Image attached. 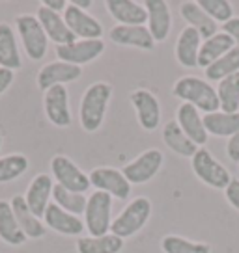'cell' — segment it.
<instances>
[{
	"label": "cell",
	"instance_id": "6da1fadb",
	"mask_svg": "<svg viewBox=\"0 0 239 253\" xmlns=\"http://www.w3.org/2000/svg\"><path fill=\"white\" fill-rule=\"evenodd\" d=\"M172 95L176 99H181V103L192 104L204 116L221 110L217 87L211 86L206 79H200L194 75H185L176 80L172 86Z\"/></svg>",
	"mask_w": 239,
	"mask_h": 253
},
{
	"label": "cell",
	"instance_id": "7a4b0ae2",
	"mask_svg": "<svg viewBox=\"0 0 239 253\" xmlns=\"http://www.w3.org/2000/svg\"><path fill=\"white\" fill-rule=\"evenodd\" d=\"M112 97V86L109 82H94L82 93L79 104V121L86 132H96L101 128Z\"/></svg>",
	"mask_w": 239,
	"mask_h": 253
},
{
	"label": "cell",
	"instance_id": "3957f363",
	"mask_svg": "<svg viewBox=\"0 0 239 253\" xmlns=\"http://www.w3.org/2000/svg\"><path fill=\"white\" fill-rule=\"evenodd\" d=\"M152 218V201L148 198H135L131 199L123 211L112 220L111 233L125 240L129 237H135L138 231L146 227V223Z\"/></svg>",
	"mask_w": 239,
	"mask_h": 253
},
{
	"label": "cell",
	"instance_id": "277c9868",
	"mask_svg": "<svg viewBox=\"0 0 239 253\" xmlns=\"http://www.w3.org/2000/svg\"><path fill=\"white\" fill-rule=\"evenodd\" d=\"M84 227L92 237H103L111 233L112 225V198L105 192L94 190L88 196L84 211Z\"/></svg>",
	"mask_w": 239,
	"mask_h": 253
},
{
	"label": "cell",
	"instance_id": "5b68a950",
	"mask_svg": "<svg viewBox=\"0 0 239 253\" xmlns=\"http://www.w3.org/2000/svg\"><path fill=\"white\" fill-rule=\"evenodd\" d=\"M192 173L198 177L206 186L215 190H224L232 181V173L224 168L206 147H200L191 158Z\"/></svg>",
	"mask_w": 239,
	"mask_h": 253
},
{
	"label": "cell",
	"instance_id": "8992f818",
	"mask_svg": "<svg viewBox=\"0 0 239 253\" xmlns=\"http://www.w3.org/2000/svg\"><path fill=\"white\" fill-rule=\"evenodd\" d=\"M15 26L19 32V38L23 41L24 52L28 54L30 60L38 62L43 60L47 54L49 47V38L43 26L40 24L38 17L30 15V13H23V15L15 17Z\"/></svg>",
	"mask_w": 239,
	"mask_h": 253
},
{
	"label": "cell",
	"instance_id": "52a82bcc",
	"mask_svg": "<svg viewBox=\"0 0 239 253\" xmlns=\"http://www.w3.org/2000/svg\"><path fill=\"white\" fill-rule=\"evenodd\" d=\"M51 171L58 186L69 190V192H77V194H84L90 190V177L84 173L71 158L64 157V155H56L51 160Z\"/></svg>",
	"mask_w": 239,
	"mask_h": 253
},
{
	"label": "cell",
	"instance_id": "ba28073f",
	"mask_svg": "<svg viewBox=\"0 0 239 253\" xmlns=\"http://www.w3.org/2000/svg\"><path fill=\"white\" fill-rule=\"evenodd\" d=\"M163 164H165L163 151L148 149L121 168V173L125 175V179L131 182V186L133 184H144V182H150L155 175L159 173Z\"/></svg>",
	"mask_w": 239,
	"mask_h": 253
},
{
	"label": "cell",
	"instance_id": "9c48e42d",
	"mask_svg": "<svg viewBox=\"0 0 239 253\" xmlns=\"http://www.w3.org/2000/svg\"><path fill=\"white\" fill-rule=\"evenodd\" d=\"M88 177H90V184L94 188L109 194L111 198L125 201L131 196L133 186L125 179V175L121 173V169H116V168H111V166H99V168H94Z\"/></svg>",
	"mask_w": 239,
	"mask_h": 253
},
{
	"label": "cell",
	"instance_id": "30bf717a",
	"mask_svg": "<svg viewBox=\"0 0 239 253\" xmlns=\"http://www.w3.org/2000/svg\"><path fill=\"white\" fill-rule=\"evenodd\" d=\"M129 103L135 108L138 125L142 126L144 130L153 132L155 128H159L161 103H159V99L155 97V93H152L150 89L138 87V89L129 93Z\"/></svg>",
	"mask_w": 239,
	"mask_h": 253
},
{
	"label": "cell",
	"instance_id": "8fae6325",
	"mask_svg": "<svg viewBox=\"0 0 239 253\" xmlns=\"http://www.w3.org/2000/svg\"><path fill=\"white\" fill-rule=\"evenodd\" d=\"M103 52V40H79L69 43V45H58L56 47V56H58L60 62L71 63V65H77V67L94 62Z\"/></svg>",
	"mask_w": 239,
	"mask_h": 253
},
{
	"label": "cell",
	"instance_id": "7c38bea8",
	"mask_svg": "<svg viewBox=\"0 0 239 253\" xmlns=\"http://www.w3.org/2000/svg\"><path fill=\"white\" fill-rule=\"evenodd\" d=\"M43 108L45 116L55 126H69L71 125V110H69V93L65 86H55L47 89L43 95Z\"/></svg>",
	"mask_w": 239,
	"mask_h": 253
},
{
	"label": "cell",
	"instance_id": "4fadbf2b",
	"mask_svg": "<svg viewBox=\"0 0 239 253\" xmlns=\"http://www.w3.org/2000/svg\"><path fill=\"white\" fill-rule=\"evenodd\" d=\"M82 77V69L77 67V65H71V63L65 62H51L47 65H43L38 73V87L45 93L47 89L55 86H64V84H69V82H75Z\"/></svg>",
	"mask_w": 239,
	"mask_h": 253
},
{
	"label": "cell",
	"instance_id": "5bb4252c",
	"mask_svg": "<svg viewBox=\"0 0 239 253\" xmlns=\"http://www.w3.org/2000/svg\"><path fill=\"white\" fill-rule=\"evenodd\" d=\"M67 28L71 30L75 38L80 40H101L103 36V24L97 21L94 15H90L88 11L75 8L73 4H69L65 11L62 13Z\"/></svg>",
	"mask_w": 239,
	"mask_h": 253
},
{
	"label": "cell",
	"instance_id": "9a60e30c",
	"mask_svg": "<svg viewBox=\"0 0 239 253\" xmlns=\"http://www.w3.org/2000/svg\"><path fill=\"white\" fill-rule=\"evenodd\" d=\"M43 223L49 229H53L58 235H65V237H79L86 229L84 220L80 216L65 212L56 203H49L47 211L43 214Z\"/></svg>",
	"mask_w": 239,
	"mask_h": 253
},
{
	"label": "cell",
	"instance_id": "2e32d148",
	"mask_svg": "<svg viewBox=\"0 0 239 253\" xmlns=\"http://www.w3.org/2000/svg\"><path fill=\"white\" fill-rule=\"evenodd\" d=\"M176 123L198 147L207 143L209 134L204 126V114L196 110L192 104L181 103L176 108Z\"/></svg>",
	"mask_w": 239,
	"mask_h": 253
},
{
	"label": "cell",
	"instance_id": "e0dca14e",
	"mask_svg": "<svg viewBox=\"0 0 239 253\" xmlns=\"http://www.w3.org/2000/svg\"><path fill=\"white\" fill-rule=\"evenodd\" d=\"M109 15L118 24L123 26H146L148 24V11L144 4L135 0H107L105 2Z\"/></svg>",
	"mask_w": 239,
	"mask_h": 253
},
{
	"label": "cell",
	"instance_id": "ac0fdd59",
	"mask_svg": "<svg viewBox=\"0 0 239 253\" xmlns=\"http://www.w3.org/2000/svg\"><path fill=\"white\" fill-rule=\"evenodd\" d=\"M109 40L116 43L120 47H133L140 50H153L155 41L152 34L148 30V26H123L116 24L109 32Z\"/></svg>",
	"mask_w": 239,
	"mask_h": 253
},
{
	"label": "cell",
	"instance_id": "d6986e66",
	"mask_svg": "<svg viewBox=\"0 0 239 253\" xmlns=\"http://www.w3.org/2000/svg\"><path fill=\"white\" fill-rule=\"evenodd\" d=\"M144 8L148 11V30L155 43H161L168 38L172 28V13L165 0H146Z\"/></svg>",
	"mask_w": 239,
	"mask_h": 253
},
{
	"label": "cell",
	"instance_id": "ffe728a7",
	"mask_svg": "<svg viewBox=\"0 0 239 253\" xmlns=\"http://www.w3.org/2000/svg\"><path fill=\"white\" fill-rule=\"evenodd\" d=\"M53 188H55L53 177L47 173H40L30 181L28 190H26V194H24V201H26L28 209H30L40 220L43 218L45 211H47L49 199L53 196Z\"/></svg>",
	"mask_w": 239,
	"mask_h": 253
},
{
	"label": "cell",
	"instance_id": "44dd1931",
	"mask_svg": "<svg viewBox=\"0 0 239 253\" xmlns=\"http://www.w3.org/2000/svg\"><path fill=\"white\" fill-rule=\"evenodd\" d=\"M200 45H202V38H200L198 32L191 26H185L183 30L178 34V40H176L174 54L178 63L185 69L198 67Z\"/></svg>",
	"mask_w": 239,
	"mask_h": 253
},
{
	"label": "cell",
	"instance_id": "7402d4cb",
	"mask_svg": "<svg viewBox=\"0 0 239 253\" xmlns=\"http://www.w3.org/2000/svg\"><path fill=\"white\" fill-rule=\"evenodd\" d=\"M179 13H181L183 21L187 23V26H191V28H194V30L198 32L202 41L209 40L211 36L217 34L219 24L207 15L204 9L200 8L196 0H185V2H181L179 4Z\"/></svg>",
	"mask_w": 239,
	"mask_h": 253
},
{
	"label": "cell",
	"instance_id": "603a6c76",
	"mask_svg": "<svg viewBox=\"0 0 239 253\" xmlns=\"http://www.w3.org/2000/svg\"><path fill=\"white\" fill-rule=\"evenodd\" d=\"M36 17H38V21H40V24L43 26L45 34H47L49 41L56 43V47H58V45H69L73 41H77V38H75L71 34V30L67 28L64 17L60 15V13H55V11H51V9L40 6Z\"/></svg>",
	"mask_w": 239,
	"mask_h": 253
},
{
	"label": "cell",
	"instance_id": "cb8c5ba5",
	"mask_svg": "<svg viewBox=\"0 0 239 253\" xmlns=\"http://www.w3.org/2000/svg\"><path fill=\"white\" fill-rule=\"evenodd\" d=\"M9 205L13 209V214H15L17 221H19V227L23 229L24 237L32 238V240L45 237V223L28 209L23 196H13Z\"/></svg>",
	"mask_w": 239,
	"mask_h": 253
},
{
	"label": "cell",
	"instance_id": "d4e9b609",
	"mask_svg": "<svg viewBox=\"0 0 239 253\" xmlns=\"http://www.w3.org/2000/svg\"><path fill=\"white\" fill-rule=\"evenodd\" d=\"M236 47V41L232 40L226 32H217L209 40H204L198 52V67L206 69L211 63H215L219 58H223L226 52H230Z\"/></svg>",
	"mask_w": 239,
	"mask_h": 253
},
{
	"label": "cell",
	"instance_id": "484cf974",
	"mask_svg": "<svg viewBox=\"0 0 239 253\" xmlns=\"http://www.w3.org/2000/svg\"><path fill=\"white\" fill-rule=\"evenodd\" d=\"M163 142L167 143V147L172 153H176L178 157L183 158H192L194 153L200 149L198 145L179 128V125L176 123V119L167 121L165 126H163Z\"/></svg>",
	"mask_w": 239,
	"mask_h": 253
},
{
	"label": "cell",
	"instance_id": "4316f807",
	"mask_svg": "<svg viewBox=\"0 0 239 253\" xmlns=\"http://www.w3.org/2000/svg\"><path fill=\"white\" fill-rule=\"evenodd\" d=\"M204 126L207 134L215 138H232L239 132V112L228 114V112L217 110L204 116Z\"/></svg>",
	"mask_w": 239,
	"mask_h": 253
},
{
	"label": "cell",
	"instance_id": "83f0119b",
	"mask_svg": "<svg viewBox=\"0 0 239 253\" xmlns=\"http://www.w3.org/2000/svg\"><path fill=\"white\" fill-rule=\"evenodd\" d=\"M0 67L15 71L23 67V60L19 54V47H17L15 32L9 24H0Z\"/></svg>",
	"mask_w": 239,
	"mask_h": 253
},
{
	"label": "cell",
	"instance_id": "f1b7e54d",
	"mask_svg": "<svg viewBox=\"0 0 239 253\" xmlns=\"http://www.w3.org/2000/svg\"><path fill=\"white\" fill-rule=\"evenodd\" d=\"M0 240H4L9 246H21L26 242L23 229L19 227L13 209L9 201L0 199Z\"/></svg>",
	"mask_w": 239,
	"mask_h": 253
},
{
	"label": "cell",
	"instance_id": "f546056e",
	"mask_svg": "<svg viewBox=\"0 0 239 253\" xmlns=\"http://www.w3.org/2000/svg\"><path fill=\"white\" fill-rule=\"evenodd\" d=\"M123 250V240L116 235H103V237H80L77 240V253H120Z\"/></svg>",
	"mask_w": 239,
	"mask_h": 253
},
{
	"label": "cell",
	"instance_id": "4dcf8cb0",
	"mask_svg": "<svg viewBox=\"0 0 239 253\" xmlns=\"http://www.w3.org/2000/svg\"><path fill=\"white\" fill-rule=\"evenodd\" d=\"M234 73H239V48L234 47L230 52H226L223 58H219L215 63L204 69L207 82H221Z\"/></svg>",
	"mask_w": 239,
	"mask_h": 253
},
{
	"label": "cell",
	"instance_id": "1f68e13d",
	"mask_svg": "<svg viewBox=\"0 0 239 253\" xmlns=\"http://www.w3.org/2000/svg\"><path fill=\"white\" fill-rule=\"evenodd\" d=\"M217 97L223 112H228V114L239 112V73H234L219 82Z\"/></svg>",
	"mask_w": 239,
	"mask_h": 253
},
{
	"label": "cell",
	"instance_id": "d6a6232c",
	"mask_svg": "<svg viewBox=\"0 0 239 253\" xmlns=\"http://www.w3.org/2000/svg\"><path fill=\"white\" fill-rule=\"evenodd\" d=\"M161 250L163 253H211V246L179 235H165L161 238Z\"/></svg>",
	"mask_w": 239,
	"mask_h": 253
},
{
	"label": "cell",
	"instance_id": "836d02e7",
	"mask_svg": "<svg viewBox=\"0 0 239 253\" xmlns=\"http://www.w3.org/2000/svg\"><path fill=\"white\" fill-rule=\"evenodd\" d=\"M53 199L60 209H64L65 212L75 214V216H82L86 211L88 198L84 194L69 192V190L58 186V184H55V188H53Z\"/></svg>",
	"mask_w": 239,
	"mask_h": 253
},
{
	"label": "cell",
	"instance_id": "e575fe53",
	"mask_svg": "<svg viewBox=\"0 0 239 253\" xmlns=\"http://www.w3.org/2000/svg\"><path fill=\"white\" fill-rule=\"evenodd\" d=\"M28 169V158L24 155H8L0 158V184L19 179Z\"/></svg>",
	"mask_w": 239,
	"mask_h": 253
},
{
	"label": "cell",
	"instance_id": "d590c367",
	"mask_svg": "<svg viewBox=\"0 0 239 253\" xmlns=\"http://www.w3.org/2000/svg\"><path fill=\"white\" fill-rule=\"evenodd\" d=\"M196 2L217 24H226L234 19V8L228 0H196Z\"/></svg>",
	"mask_w": 239,
	"mask_h": 253
},
{
	"label": "cell",
	"instance_id": "8d00e7d4",
	"mask_svg": "<svg viewBox=\"0 0 239 253\" xmlns=\"http://www.w3.org/2000/svg\"><path fill=\"white\" fill-rule=\"evenodd\" d=\"M224 198L230 203V207L239 211V179H232L230 184L224 188Z\"/></svg>",
	"mask_w": 239,
	"mask_h": 253
},
{
	"label": "cell",
	"instance_id": "74e56055",
	"mask_svg": "<svg viewBox=\"0 0 239 253\" xmlns=\"http://www.w3.org/2000/svg\"><path fill=\"white\" fill-rule=\"evenodd\" d=\"M226 155H228L232 162L239 164V132H236L232 138H228V142H226Z\"/></svg>",
	"mask_w": 239,
	"mask_h": 253
},
{
	"label": "cell",
	"instance_id": "f35d334b",
	"mask_svg": "<svg viewBox=\"0 0 239 253\" xmlns=\"http://www.w3.org/2000/svg\"><path fill=\"white\" fill-rule=\"evenodd\" d=\"M223 32H226L232 40L236 41V47L239 48V17H234L232 21L223 24Z\"/></svg>",
	"mask_w": 239,
	"mask_h": 253
},
{
	"label": "cell",
	"instance_id": "ab89813d",
	"mask_svg": "<svg viewBox=\"0 0 239 253\" xmlns=\"http://www.w3.org/2000/svg\"><path fill=\"white\" fill-rule=\"evenodd\" d=\"M11 82H13V71L0 67V95L8 91V87L11 86Z\"/></svg>",
	"mask_w": 239,
	"mask_h": 253
},
{
	"label": "cell",
	"instance_id": "60d3db41",
	"mask_svg": "<svg viewBox=\"0 0 239 253\" xmlns=\"http://www.w3.org/2000/svg\"><path fill=\"white\" fill-rule=\"evenodd\" d=\"M41 6L51 9V11H55V13H64L65 8L69 6V2H65V0H43Z\"/></svg>",
	"mask_w": 239,
	"mask_h": 253
},
{
	"label": "cell",
	"instance_id": "b9f144b4",
	"mask_svg": "<svg viewBox=\"0 0 239 253\" xmlns=\"http://www.w3.org/2000/svg\"><path fill=\"white\" fill-rule=\"evenodd\" d=\"M69 4H73L75 8L82 9V11H86V9H90L92 6H94V2H92V0H73V2H69Z\"/></svg>",
	"mask_w": 239,
	"mask_h": 253
},
{
	"label": "cell",
	"instance_id": "7bdbcfd3",
	"mask_svg": "<svg viewBox=\"0 0 239 253\" xmlns=\"http://www.w3.org/2000/svg\"><path fill=\"white\" fill-rule=\"evenodd\" d=\"M0 147H2V132H0Z\"/></svg>",
	"mask_w": 239,
	"mask_h": 253
}]
</instances>
